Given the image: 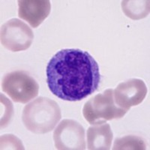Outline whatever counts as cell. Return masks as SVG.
<instances>
[{"instance_id": "cell-1", "label": "cell", "mask_w": 150, "mask_h": 150, "mask_svg": "<svg viewBox=\"0 0 150 150\" xmlns=\"http://www.w3.org/2000/svg\"><path fill=\"white\" fill-rule=\"evenodd\" d=\"M47 83L50 91L64 101H78L90 96L101 81L99 66L87 51L63 49L47 65Z\"/></svg>"}, {"instance_id": "cell-2", "label": "cell", "mask_w": 150, "mask_h": 150, "mask_svg": "<svg viewBox=\"0 0 150 150\" xmlns=\"http://www.w3.org/2000/svg\"><path fill=\"white\" fill-rule=\"evenodd\" d=\"M62 117L61 109L55 101L39 97L26 104L22 113V121L26 129L36 134L53 131Z\"/></svg>"}, {"instance_id": "cell-3", "label": "cell", "mask_w": 150, "mask_h": 150, "mask_svg": "<svg viewBox=\"0 0 150 150\" xmlns=\"http://www.w3.org/2000/svg\"><path fill=\"white\" fill-rule=\"evenodd\" d=\"M127 112L115 104L112 89H106L103 93L91 98L83 108L84 118L91 125L103 124L110 120L121 119Z\"/></svg>"}, {"instance_id": "cell-4", "label": "cell", "mask_w": 150, "mask_h": 150, "mask_svg": "<svg viewBox=\"0 0 150 150\" xmlns=\"http://www.w3.org/2000/svg\"><path fill=\"white\" fill-rule=\"evenodd\" d=\"M2 89L14 102L26 104L38 95L39 85L26 71H15L3 77Z\"/></svg>"}, {"instance_id": "cell-5", "label": "cell", "mask_w": 150, "mask_h": 150, "mask_svg": "<svg viewBox=\"0 0 150 150\" xmlns=\"http://www.w3.org/2000/svg\"><path fill=\"white\" fill-rule=\"evenodd\" d=\"M0 39L4 47L10 51H23L32 45L34 34L27 24L13 18L2 26Z\"/></svg>"}, {"instance_id": "cell-6", "label": "cell", "mask_w": 150, "mask_h": 150, "mask_svg": "<svg viewBox=\"0 0 150 150\" xmlns=\"http://www.w3.org/2000/svg\"><path fill=\"white\" fill-rule=\"evenodd\" d=\"M53 140L56 149H86L85 129L78 122L63 120L53 132Z\"/></svg>"}, {"instance_id": "cell-7", "label": "cell", "mask_w": 150, "mask_h": 150, "mask_svg": "<svg viewBox=\"0 0 150 150\" xmlns=\"http://www.w3.org/2000/svg\"><path fill=\"white\" fill-rule=\"evenodd\" d=\"M147 94V87L140 79H130L121 83L113 90L115 104L120 108L129 110L141 104Z\"/></svg>"}, {"instance_id": "cell-8", "label": "cell", "mask_w": 150, "mask_h": 150, "mask_svg": "<svg viewBox=\"0 0 150 150\" xmlns=\"http://www.w3.org/2000/svg\"><path fill=\"white\" fill-rule=\"evenodd\" d=\"M18 16L32 27L37 28L49 16L51 10L48 0H19Z\"/></svg>"}, {"instance_id": "cell-9", "label": "cell", "mask_w": 150, "mask_h": 150, "mask_svg": "<svg viewBox=\"0 0 150 150\" xmlns=\"http://www.w3.org/2000/svg\"><path fill=\"white\" fill-rule=\"evenodd\" d=\"M112 131L107 123L92 125L87 130V147L89 150H108L112 141Z\"/></svg>"}, {"instance_id": "cell-10", "label": "cell", "mask_w": 150, "mask_h": 150, "mask_svg": "<svg viewBox=\"0 0 150 150\" xmlns=\"http://www.w3.org/2000/svg\"><path fill=\"white\" fill-rule=\"evenodd\" d=\"M122 8L128 17L140 20L149 13V1H122Z\"/></svg>"}, {"instance_id": "cell-11", "label": "cell", "mask_w": 150, "mask_h": 150, "mask_svg": "<svg viewBox=\"0 0 150 150\" xmlns=\"http://www.w3.org/2000/svg\"><path fill=\"white\" fill-rule=\"evenodd\" d=\"M112 149H146V143L144 140L139 137L128 135L115 140Z\"/></svg>"}, {"instance_id": "cell-12", "label": "cell", "mask_w": 150, "mask_h": 150, "mask_svg": "<svg viewBox=\"0 0 150 150\" xmlns=\"http://www.w3.org/2000/svg\"><path fill=\"white\" fill-rule=\"evenodd\" d=\"M24 149L22 143L17 137L12 134H5L1 137V149Z\"/></svg>"}]
</instances>
